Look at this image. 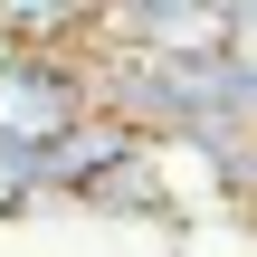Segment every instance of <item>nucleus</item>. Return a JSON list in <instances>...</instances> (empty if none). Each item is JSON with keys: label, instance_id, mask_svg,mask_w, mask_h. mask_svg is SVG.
I'll list each match as a JSON object with an SVG mask.
<instances>
[{"label": "nucleus", "instance_id": "f257e3e1", "mask_svg": "<svg viewBox=\"0 0 257 257\" xmlns=\"http://www.w3.org/2000/svg\"><path fill=\"white\" fill-rule=\"evenodd\" d=\"M86 114H95V95L57 48H0V153H48Z\"/></svg>", "mask_w": 257, "mask_h": 257}]
</instances>
